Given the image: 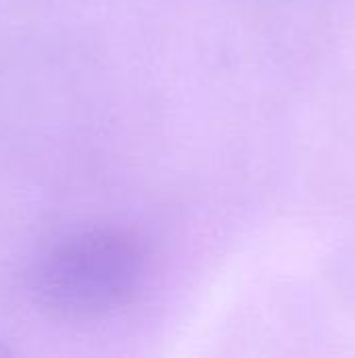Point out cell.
<instances>
[{
	"mask_svg": "<svg viewBox=\"0 0 355 358\" xmlns=\"http://www.w3.org/2000/svg\"><path fill=\"white\" fill-rule=\"evenodd\" d=\"M142 243L113 227H88L59 235L36 256L29 289L50 313L96 319L130 304L146 279Z\"/></svg>",
	"mask_w": 355,
	"mask_h": 358,
	"instance_id": "1",
	"label": "cell"
}]
</instances>
